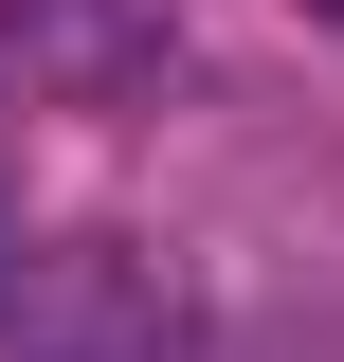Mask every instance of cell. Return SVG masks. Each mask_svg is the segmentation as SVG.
Returning <instances> with one entry per match:
<instances>
[{
  "mask_svg": "<svg viewBox=\"0 0 344 362\" xmlns=\"http://www.w3.org/2000/svg\"><path fill=\"white\" fill-rule=\"evenodd\" d=\"M308 18H344V0H308Z\"/></svg>",
  "mask_w": 344,
  "mask_h": 362,
  "instance_id": "6da1fadb",
  "label": "cell"
}]
</instances>
